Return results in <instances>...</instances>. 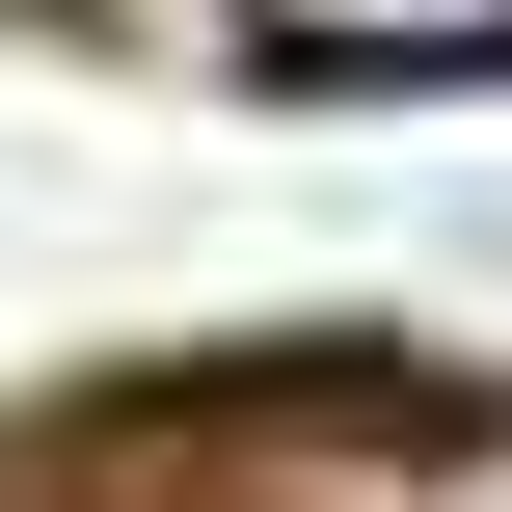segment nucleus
Here are the masks:
<instances>
[{
  "label": "nucleus",
  "mask_w": 512,
  "mask_h": 512,
  "mask_svg": "<svg viewBox=\"0 0 512 512\" xmlns=\"http://www.w3.org/2000/svg\"><path fill=\"white\" fill-rule=\"evenodd\" d=\"M270 81H512V0H243Z\"/></svg>",
  "instance_id": "obj_1"
}]
</instances>
